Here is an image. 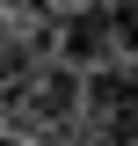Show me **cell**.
Listing matches in <instances>:
<instances>
[{
	"label": "cell",
	"instance_id": "6da1fadb",
	"mask_svg": "<svg viewBox=\"0 0 138 146\" xmlns=\"http://www.w3.org/2000/svg\"><path fill=\"white\" fill-rule=\"evenodd\" d=\"M80 117L95 131V146H138V66H95L80 95Z\"/></svg>",
	"mask_w": 138,
	"mask_h": 146
},
{
	"label": "cell",
	"instance_id": "7a4b0ae2",
	"mask_svg": "<svg viewBox=\"0 0 138 146\" xmlns=\"http://www.w3.org/2000/svg\"><path fill=\"white\" fill-rule=\"evenodd\" d=\"M109 51H116V22H109V0H95V7H73V15L58 22V58H66V66L95 73Z\"/></svg>",
	"mask_w": 138,
	"mask_h": 146
},
{
	"label": "cell",
	"instance_id": "3957f363",
	"mask_svg": "<svg viewBox=\"0 0 138 146\" xmlns=\"http://www.w3.org/2000/svg\"><path fill=\"white\" fill-rule=\"evenodd\" d=\"M109 22H116V51L138 66V0H109Z\"/></svg>",
	"mask_w": 138,
	"mask_h": 146
},
{
	"label": "cell",
	"instance_id": "277c9868",
	"mask_svg": "<svg viewBox=\"0 0 138 146\" xmlns=\"http://www.w3.org/2000/svg\"><path fill=\"white\" fill-rule=\"evenodd\" d=\"M0 146H7V139H0Z\"/></svg>",
	"mask_w": 138,
	"mask_h": 146
}]
</instances>
